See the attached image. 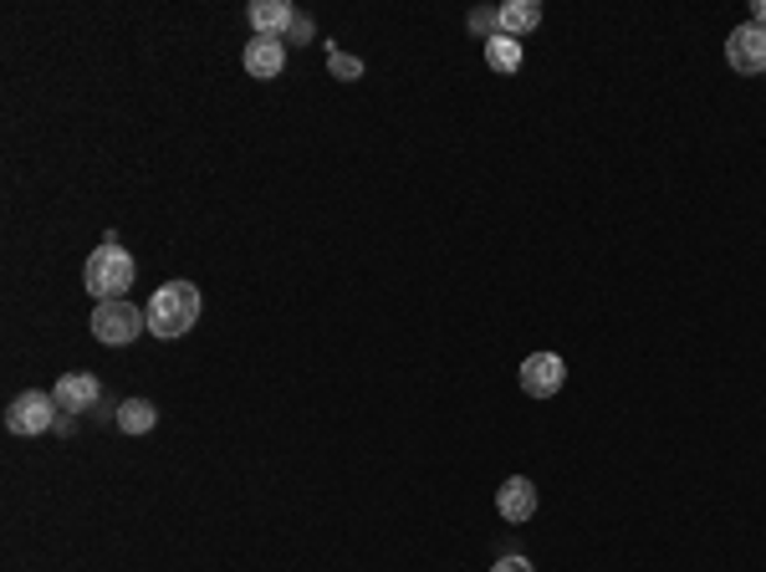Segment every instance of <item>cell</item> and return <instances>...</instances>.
I'll return each instance as SVG.
<instances>
[{
    "mask_svg": "<svg viewBox=\"0 0 766 572\" xmlns=\"http://www.w3.org/2000/svg\"><path fill=\"white\" fill-rule=\"evenodd\" d=\"M194 323H200V287L194 281H164L159 292H154V302H148V333L174 343Z\"/></svg>",
    "mask_w": 766,
    "mask_h": 572,
    "instance_id": "1",
    "label": "cell"
},
{
    "mask_svg": "<svg viewBox=\"0 0 766 572\" xmlns=\"http://www.w3.org/2000/svg\"><path fill=\"white\" fill-rule=\"evenodd\" d=\"M133 256L119 246V235L108 231L103 235V246L88 256V271H82V281H88V292L98 296V302H113V296H123L133 287Z\"/></svg>",
    "mask_w": 766,
    "mask_h": 572,
    "instance_id": "2",
    "label": "cell"
},
{
    "mask_svg": "<svg viewBox=\"0 0 766 572\" xmlns=\"http://www.w3.org/2000/svg\"><path fill=\"white\" fill-rule=\"evenodd\" d=\"M138 333H148V307H133L128 296H113V302L92 307V338L108 343V348H128Z\"/></svg>",
    "mask_w": 766,
    "mask_h": 572,
    "instance_id": "3",
    "label": "cell"
},
{
    "mask_svg": "<svg viewBox=\"0 0 766 572\" xmlns=\"http://www.w3.org/2000/svg\"><path fill=\"white\" fill-rule=\"evenodd\" d=\"M61 410H57V399L46 394V389H26V394H15L11 399V410H5V429L11 435H46V429H57Z\"/></svg>",
    "mask_w": 766,
    "mask_h": 572,
    "instance_id": "4",
    "label": "cell"
},
{
    "mask_svg": "<svg viewBox=\"0 0 766 572\" xmlns=\"http://www.w3.org/2000/svg\"><path fill=\"white\" fill-rule=\"evenodd\" d=\"M725 61H731V72H741V77L766 72V31L756 26V21L736 26L725 36Z\"/></svg>",
    "mask_w": 766,
    "mask_h": 572,
    "instance_id": "5",
    "label": "cell"
},
{
    "mask_svg": "<svg viewBox=\"0 0 766 572\" xmlns=\"http://www.w3.org/2000/svg\"><path fill=\"white\" fill-rule=\"evenodd\" d=\"M562 383H567V368H562L557 352H531L527 363H521V394L552 399Z\"/></svg>",
    "mask_w": 766,
    "mask_h": 572,
    "instance_id": "6",
    "label": "cell"
},
{
    "mask_svg": "<svg viewBox=\"0 0 766 572\" xmlns=\"http://www.w3.org/2000/svg\"><path fill=\"white\" fill-rule=\"evenodd\" d=\"M52 399H57L61 414H82V410H98V399H103V383L98 373H61L52 383Z\"/></svg>",
    "mask_w": 766,
    "mask_h": 572,
    "instance_id": "7",
    "label": "cell"
},
{
    "mask_svg": "<svg viewBox=\"0 0 766 572\" xmlns=\"http://www.w3.org/2000/svg\"><path fill=\"white\" fill-rule=\"evenodd\" d=\"M246 72L251 77H261V82H277L281 77V67H286V42L281 36H251L246 42Z\"/></svg>",
    "mask_w": 766,
    "mask_h": 572,
    "instance_id": "8",
    "label": "cell"
},
{
    "mask_svg": "<svg viewBox=\"0 0 766 572\" xmlns=\"http://www.w3.org/2000/svg\"><path fill=\"white\" fill-rule=\"evenodd\" d=\"M496 512L506 516V521H531V512H537V485L527 481V475H511V481H502V491H496Z\"/></svg>",
    "mask_w": 766,
    "mask_h": 572,
    "instance_id": "9",
    "label": "cell"
},
{
    "mask_svg": "<svg viewBox=\"0 0 766 572\" xmlns=\"http://www.w3.org/2000/svg\"><path fill=\"white\" fill-rule=\"evenodd\" d=\"M246 21L256 26V36H281V42H286V31H292L296 11L286 5V0H251Z\"/></svg>",
    "mask_w": 766,
    "mask_h": 572,
    "instance_id": "10",
    "label": "cell"
},
{
    "mask_svg": "<svg viewBox=\"0 0 766 572\" xmlns=\"http://www.w3.org/2000/svg\"><path fill=\"white\" fill-rule=\"evenodd\" d=\"M537 26H542V5H537V0H511V5H502V36L521 42V36H531Z\"/></svg>",
    "mask_w": 766,
    "mask_h": 572,
    "instance_id": "11",
    "label": "cell"
},
{
    "mask_svg": "<svg viewBox=\"0 0 766 572\" xmlns=\"http://www.w3.org/2000/svg\"><path fill=\"white\" fill-rule=\"evenodd\" d=\"M154 425H159V410H154L148 399H123L119 404V429L123 435H148Z\"/></svg>",
    "mask_w": 766,
    "mask_h": 572,
    "instance_id": "12",
    "label": "cell"
},
{
    "mask_svg": "<svg viewBox=\"0 0 766 572\" xmlns=\"http://www.w3.org/2000/svg\"><path fill=\"white\" fill-rule=\"evenodd\" d=\"M486 61H491V72H521V42H511V36H491Z\"/></svg>",
    "mask_w": 766,
    "mask_h": 572,
    "instance_id": "13",
    "label": "cell"
},
{
    "mask_svg": "<svg viewBox=\"0 0 766 572\" xmlns=\"http://www.w3.org/2000/svg\"><path fill=\"white\" fill-rule=\"evenodd\" d=\"M327 67H333V77H342V82H358V77H363V61L342 57V52H327Z\"/></svg>",
    "mask_w": 766,
    "mask_h": 572,
    "instance_id": "14",
    "label": "cell"
},
{
    "mask_svg": "<svg viewBox=\"0 0 766 572\" xmlns=\"http://www.w3.org/2000/svg\"><path fill=\"white\" fill-rule=\"evenodd\" d=\"M471 31L475 36H502V11H471Z\"/></svg>",
    "mask_w": 766,
    "mask_h": 572,
    "instance_id": "15",
    "label": "cell"
},
{
    "mask_svg": "<svg viewBox=\"0 0 766 572\" xmlns=\"http://www.w3.org/2000/svg\"><path fill=\"white\" fill-rule=\"evenodd\" d=\"M286 42H312V21H307V15H296V21H292Z\"/></svg>",
    "mask_w": 766,
    "mask_h": 572,
    "instance_id": "16",
    "label": "cell"
},
{
    "mask_svg": "<svg viewBox=\"0 0 766 572\" xmlns=\"http://www.w3.org/2000/svg\"><path fill=\"white\" fill-rule=\"evenodd\" d=\"M491 572H537V568H531L527 558H502V562H496V568H491Z\"/></svg>",
    "mask_w": 766,
    "mask_h": 572,
    "instance_id": "17",
    "label": "cell"
},
{
    "mask_svg": "<svg viewBox=\"0 0 766 572\" xmlns=\"http://www.w3.org/2000/svg\"><path fill=\"white\" fill-rule=\"evenodd\" d=\"M752 21H756V26L766 31V0H756V11H752Z\"/></svg>",
    "mask_w": 766,
    "mask_h": 572,
    "instance_id": "18",
    "label": "cell"
}]
</instances>
